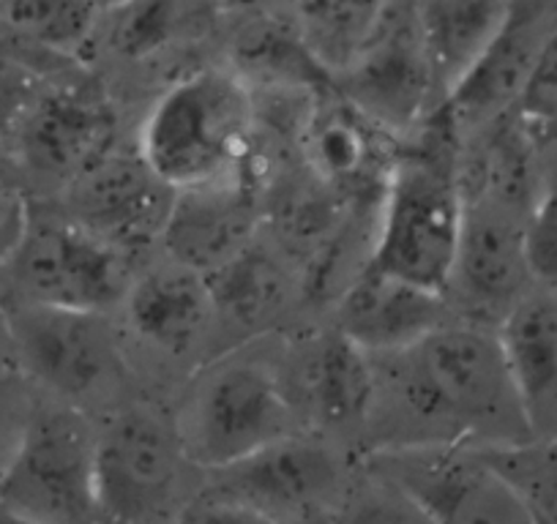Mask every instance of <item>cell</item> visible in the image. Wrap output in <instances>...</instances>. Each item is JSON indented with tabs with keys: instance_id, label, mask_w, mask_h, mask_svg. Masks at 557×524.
<instances>
[{
	"instance_id": "cell-1",
	"label": "cell",
	"mask_w": 557,
	"mask_h": 524,
	"mask_svg": "<svg viewBox=\"0 0 557 524\" xmlns=\"http://www.w3.org/2000/svg\"><path fill=\"white\" fill-rule=\"evenodd\" d=\"M372 358L363 453L530 440L528 413L495 328L451 320L418 345Z\"/></svg>"
},
{
	"instance_id": "cell-2",
	"label": "cell",
	"mask_w": 557,
	"mask_h": 524,
	"mask_svg": "<svg viewBox=\"0 0 557 524\" xmlns=\"http://www.w3.org/2000/svg\"><path fill=\"white\" fill-rule=\"evenodd\" d=\"M459 137L446 104L401 137L377 208L372 265L443 292L462 229Z\"/></svg>"
},
{
	"instance_id": "cell-3",
	"label": "cell",
	"mask_w": 557,
	"mask_h": 524,
	"mask_svg": "<svg viewBox=\"0 0 557 524\" xmlns=\"http://www.w3.org/2000/svg\"><path fill=\"white\" fill-rule=\"evenodd\" d=\"M170 410L186 453L202 473L304 432L287 397L282 334L213 355L178 385Z\"/></svg>"
},
{
	"instance_id": "cell-4",
	"label": "cell",
	"mask_w": 557,
	"mask_h": 524,
	"mask_svg": "<svg viewBox=\"0 0 557 524\" xmlns=\"http://www.w3.org/2000/svg\"><path fill=\"white\" fill-rule=\"evenodd\" d=\"M134 140L175 191L238 178L255 157V96L233 68L206 63L148 101Z\"/></svg>"
},
{
	"instance_id": "cell-5",
	"label": "cell",
	"mask_w": 557,
	"mask_h": 524,
	"mask_svg": "<svg viewBox=\"0 0 557 524\" xmlns=\"http://www.w3.org/2000/svg\"><path fill=\"white\" fill-rule=\"evenodd\" d=\"M12 336L14 366L47 399L104 419L112 410L151 397L128 358L112 312L0 301Z\"/></svg>"
},
{
	"instance_id": "cell-6",
	"label": "cell",
	"mask_w": 557,
	"mask_h": 524,
	"mask_svg": "<svg viewBox=\"0 0 557 524\" xmlns=\"http://www.w3.org/2000/svg\"><path fill=\"white\" fill-rule=\"evenodd\" d=\"M191 475L170 402L139 397L96 421L99 524H178L195 506Z\"/></svg>"
},
{
	"instance_id": "cell-7",
	"label": "cell",
	"mask_w": 557,
	"mask_h": 524,
	"mask_svg": "<svg viewBox=\"0 0 557 524\" xmlns=\"http://www.w3.org/2000/svg\"><path fill=\"white\" fill-rule=\"evenodd\" d=\"M128 358L151 397H173L195 369L219 355L211 287L162 249L139 262L115 312Z\"/></svg>"
},
{
	"instance_id": "cell-8",
	"label": "cell",
	"mask_w": 557,
	"mask_h": 524,
	"mask_svg": "<svg viewBox=\"0 0 557 524\" xmlns=\"http://www.w3.org/2000/svg\"><path fill=\"white\" fill-rule=\"evenodd\" d=\"M139 262L74 222L52 197H28L20 244L0 274V301L117 312Z\"/></svg>"
},
{
	"instance_id": "cell-9",
	"label": "cell",
	"mask_w": 557,
	"mask_h": 524,
	"mask_svg": "<svg viewBox=\"0 0 557 524\" xmlns=\"http://www.w3.org/2000/svg\"><path fill=\"white\" fill-rule=\"evenodd\" d=\"M361 453L323 435L296 432L251 457L202 475L200 497L255 513L268 524H331Z\"/></svg>"
},
{
	"instance_id": "cell-10",
	"label": "cell",
	"mask_w": 557,
	"mask_h": 524,
	"mask_svg": "<svg viewBox=\"0 0 557 524\" xmlns=\"http://www.w3.org/2000/svg\"><path fill=\"white\" fill-rule=\"evenodd\" d=\"M134 135L126 137L110 83L77 61L41 90L9 137V151L20 175L41 186V195L28 197H55Z\"/></svg>"
},
{
	"instance_id": "cell-11",
	"label": "cell",
	"mask_w": 557,
	"mask_h": 524,
	"mask_svg": "<svg viewBox=\"0 0 557 524\" xmlns=\"http://www.w3.org/2000/svg\"><path fill=\"white\" fill-rule=\"evenodd\" d=\"M0 506L45 524H99L96 419L36 399L0 473Z\"/></svg>"
},
{
	"instance_id": "cell-12",
	"label": "cell",
	"mask_w": 557,
	"mask_h": 524,
	"mask_svg": "<svg viewBox=\"0 0 557 524\" xmlns=\"http://www.w3.org/2000/svg\"><path fill=\"white\" fill-rule=\"evenodd\" d=\"M287 397L304 432L361 448L372 408V358L329 320H309L282 334Z\"/></svg>"
},
{
	"instance_id": "cell-13",
	"label": "cell",
	"mask_w": 557,
	"mask_h": 524,
	"mask_svg": "<svg viewBox=\"0 0 557 524\" xmlns=\"http://www.w3.org/2000/svg\"><path fill=\"white\" fill-rule=\"evenodd\" d=\"M331 85L399 140L446 104L432 77L412 0H391L361 50Z\"/></svg>"
},
{
	"instance_id": "cell-14",
	"label": "cell",
	"mask_w": 557,
	"mask_h": 524,
	"mask_svg": "<svg viewBox=\"0 0 557 524\" xmlns=\"http://www.w3.org/2000/svg\"><path fill=\"white\" fill-rule=\"evenodd\" d=\"M361 457L399 484L435 524H539L479 448L424 446Z\"/></svg>"
},
{
	"instance_id": "cell-15",
	"label": "cell",
	"mask_w": 557,
	"mask_h": 524,
	"mask_svg": "<svg viewBox=\"0 0 557 524\" xmlns=\"http://www.w3.org/2000/svg\"><path fill=\"white\" fill-rule=\"evenodd\" d=\"M52 200L85 229L143 262L162 246L175 189L153 173L132 137Z\"/></svg>"
},
{
	"instance_id": "cell-16",
	"label": "cell",
	"mask_w": 557,
	"mask_h": 524,
	"mask_svg": "<svg viewBox=\"0 0 557 524\" xmlns=\"http://www.w3.org/2000/svg\"><path fill=\"white\" fill-rule=\"evenodd\" d=\"M524 222L492 202L462 200V229L443 290L454 317L497 330L535 290L524 257Z\"/></svg>"
},
{
	"instance_id": "cell-17",
	"label": "cell",
	"mask_w": 557,
	"mask_h": 524,
	"mask_svg": "<svg viewBox=\"0 0 557 524\" xmlns=\"http://www.w3.org/2000/svg\"><path fill=\"white\" fill-rule=\"evenodd\" d=\"M399 142L331 85L304 117L298 157L325 189L345 202L380 205Z\"/></svg>"
},
{
	"instance_id": "cell-18",
	"label": "cell",
	"mask_w": 557,
	"mask_h": 524,
	"mask_svg": "<svg viewBox=\"0 0 557 524\" xmlns=\"http://www.w3.org/2000/svg\"><path fill=\"white\" fill-rule=\"evenodd\" d=\"M216 307L219 352L309 323L298 269L265 235L206 276Z\"/></svg>"
},
{
	"instance_id": "cell-19",
	"label": "cell",
	"mask_w": 557,
	"mask_h": 524,
	"mask_svg": "<svg viewBox=\"0 0 557 524\" xmlns=\"http://www.w3.org/2000/svg\"><path fill=\"white\" fill-rule=\"evenodd\" d=\"M262 233V175L255 157L244 175L175 191L159 249L208 276Z\"/></svg>"
},
{
	"instance_id": "cell-20",
	"label": "cell",
	"mask_w": 557,
	"mask_h": 524,
	"mask_svg": "<svg viewBox=\"0 0 557 524\" xmlns=\"http://www.w3.org/2000/svg\"><path fill=\"white\" fill-rule=\"evenodd\" d=\"M557 25V0H513L506 23L446 99L459 137L517 110L544 41Z\"/></svg>"
},
{
	"instance_id": "cell-21",
	"label": "cell",
	"mask_w": 557,
	"mask_h": 524,
	"mask_svg": "<svg viewBox=\"0 0 557 524\" xmlns=\"http://www.w3.org/2000/svg\"><path fill=\"white\" fill-rule=\"evenodd\" d=\"M323 320L363 352L383 355L418 345L457 317L443 292L383 274L369 262Z\"/></svg>"
},
{
	"instance_id": "cell-22",
	"label": "cell",
	"mask_w": 557,
	"mask_h": 524,
	"mask_svg": "<svg viewBox=\"0 0 557 524\" xmlns=\"http://www.w3.org/2000/svg\"><path fill=\"white\" fill-rule=\"evenodd\" d=\"M222 17L219 0H123L101 12L88 52L101 45L104 55L123 66L170 63V58L216 36Z\"/></svg>"
},
{
	"instance_id": "cell-23",
	"label": "cell",
	"mask_w": 557,
	"mask_h": 524,
	"mask_svg": "<svg viewBox=\"0 0 557 524\" xmlns=\"http://www.w3.org/2000/svg\"><path fill=\"white\" fill-rule=\"evenodd\" d=\"M497 336L533 435H557V290L535 287Z\"/></svg>"
},
{
	"instance_id": "cell-24",
	"label": "cell",
	"mask_w": 557,
	"mask_h": 524,
	"mask_svg": "<svg viewBox=\"0 0 557 524\" xmlns=\"http://www.w3.org/2000/svg\"><path fill=\"white\" fill-rule=\"evenodd\" d=\"M238 23L222 63L251 90L331 88V72L309 50L293 14H240Z\"/></svg>"
},
{
	"instance_id": "cell-25",
	"label": "cell",
	"mask_w": 557,
	"mask_h": 524,
	"mask_svg": "<svg viewBox=\"0 0 557 524\" xmlns=\"http://www.w3.org/2000/svg\"><path fill=\"white\" fill-rule=\"evenodd\" d=\"M513 0H412L418 30L443 101L475 66Z\"/></svg>"
},
{
	"instance_id": "cell-26",
	"label": "cell",
	"mask_w": 557,
	"mask_h": 524,
	"mask_svg": "<svg viewBox=\"0 0 557 524\" xmlns=\"http://www.w3.org/2000/svg\"><path fill=\"white\" fill-rule=\"evenodd\" d=\"M391 0H296L293 20L304 41L331 72L347 66L380 23Z\"/></svg>"
},
{
	"instance_id": "cell-27",
	"label": "cell",
	"mask_w": 557,
	"mask_h": 524,
	"mask_svg": "<svg viewBox=\"0 0 557 524\" xmlns=\"http://www.w3.org/2000/svg\"><path fill=\"white\" fill-rule=\"evenodd\" d=\"M96 0H0V23L63 58L83 61L99 28Z\"/></svg>"
},
{
	"instance_id": "cell-28",
	"label": "cell",
	"mask_w": 557,
	"mask_h": 524,
	"mask_svg": "<svg viewBox=\"0 0 557 524\" xmlns=\"http://www.w3.org/2000/svg\"><path fill=\"white\" fill-rule=\"evenodd\" d=\"M72 63L77 61L45 50L7 23H0V140L9 146V137L41 90Z\"/></svg>"
},
{
	"instance_id": "cell-29",
	"label": "cell",
	"mask_w": 557,
	"mask_h": 524,
	"mask_svg": "<svg viewBox=\"0 0 557 524\" xmlns=\"http://www.w3.org/2000/svg\"><path fill=\"white\" fill-rule=\"evenodd\" d=\"M479 451L519 491L535 522L557 524V435Z\"/></svg>"
},
{
	"instance_id": "cell-30",
	"label": "cell",
	"mask_w": 557,
	"mask_h": 524,
	"mask_svg": "<svg viewBox=\"0 0 557 524\" xmlns=\"http://www.w3.org/2000/svg\"><path fill=\"white\" fill-rule=\"evenodd\" d=\"M331 524H435L399 484L367 462L358 464L350 491Z\"/></svg>"
},
{
	"instance_id": "cell-31",
	"label": "cell",
	"mask_w": 557,
	"mask_h": 524,
	"mask_svg": "<svg viewBox=\"0 0 557 524\" xmlns=\"http://www.w3.org/2000/svg\"><path fill=\"white\" fill-rule=\"evenodd\" d=\"M524 257L535 287L557 290V191L546 189L524 222Z\"/></svg>"
},
{
	"instance_id": "cell-32",
	"label": "cell",
	"mask_w": 557,
	"mask_h": 524,
	"mask_svg": "<svg viewBox=\"0 0 557 524\" xmlns=\"http://www.w3.org/2000/svg\"><path fill=\"white\" fill-rule=\"evenodd\" d=\"M517 112L524 121H546L557 115V25L541 47L539 61L517 101Z\"/></svg>"
},
{
	"instance_id": "cell-33",
	"label": "cell",
	"mask_w": 557,
	"mask_h": 524,
	"mask_svg": "<svg viewBox=\"0 0 557 524\" xmlns=\"http://www.w3.org/2000/svg\"><path fill=\"white\" fill-rule=\"evenodd\" d=\"M36 399H28V379L20 372L0 374V473L12 459Z\"/></svg>"
},
{
	"instance_id": "cell-34",
	"label": "cell",
	"mask_w": 557,
	"mask_h": 524,
	"mask_svg": "<svg viewBox=\"0 0 557 524\" xmlns=\"http://www.w3.org/2000/svg\"><path fill=\"white\" fill-rule=\"evenodd\" d=\"M28 219V195L17 186H0V274L7 271Z\"/></svg>"
},
{
	"instance_id": "cell-35",
	"label": "cell",
	"mask_w": 557,
	"mask_h": 524,
	"mask_svg": "<svg viewBox=\"0 0 557 524\" xmlns=\"http://www.w3.org/2000/svg\"><path fill=\"white\" fill-rule=\"evenodd\" d=\"M530 132H533L535 157H539L541 180H544V191H557V115L546 117V121H528Z\"/></svg>"
},
{
	"instance_id": "cell-36",
	"label": "cell",
	"mask_w": 557,
	"mask_h": 524,
	"mask_svg": "<svg viewBox=\"0 0 557 524\" xmlns=\"http://www.w3.org/2000/svg\"><path fill=\"white\" fill-rule=\"evenodd\" d=\"M178 524H268V522L257 519L255 513L240 511V508L206 500V497H197L195 506L184 513V519H181Z\"/></svg>"
},
{
	"instance_id": "cell-37",
	"label": "cell",
	"mask_w": 557,
	"mask_h": 524,
	"mask_svg": "<svg viewBox=\"0 0 557 524\" xmlns=\"http://www.w3.org/2000/svg\"><path fill=\"white\" fill-rule=\"evenodd\" d=\"M219 7L230 17H240V14H293L296 0H219Z\"/></svg>"
},
{
	"instance_id": "cell-38",
	"label": "cell",
	"mask_w": 557,
	"mask_h": 524,
	"mask_svg": "<svg viewBox=\"0 0 557 524\" xmlns=\"http://www.w3.org/2000/svg\"><path fill=\"white\" fill-rule=\"evenodd\" d=\"M17 175H20L17 162H14V157H12V151H9L7 142L0 140V186H17V189H23V184H20ZM25 195H28V191H25Z\"/></svg>"
},
{
	"instance_id": "cell-39",
	"label": "cell",
	"mask_w": 557,
	"mask_h": 524,
	"mask_svg": "<svg viewBox=\"0 0 557 524\" xmlns=\"http://www.w3.org/2000/svg\"><path fill=\"white\" fill-rule=\"evenodd\" d=\"M17 372L14 366V350H12V336H9L7 314H3V307H0V374Z\"/></svg>"
},
{
	"instance_id": "cell-40",
	"label": "cell",
	"mask_w": 557,
	"mask_h": 524,
	"mask_svg": "<svg viewBox=\"0 0 557 524\" xmlns=\"http://www.w3.org/2000/svg\"><path fill=\"white\" fill-rule=\"evenodd\" d=\"M0 524H45V522H36V519L25 516V513L12 511V508L0 506Z\"/></svg>"
},
{
	"instance_id": "cell-41",
	"label": "cell",
	"mask_w": 557,
	"mask_h": 524,
	"mask_svg": "<svg viewBox=\"0 0 557 524\" xmlns=\"http://www.w3.org/2000/svg\"><path fill=\"white\" fill-rule=\"evenodd\" d=\"M96 3H99V7H101V12H104V9H112V7H117V3H123V0H96Z\"/></svg>"
}]
</instances>
